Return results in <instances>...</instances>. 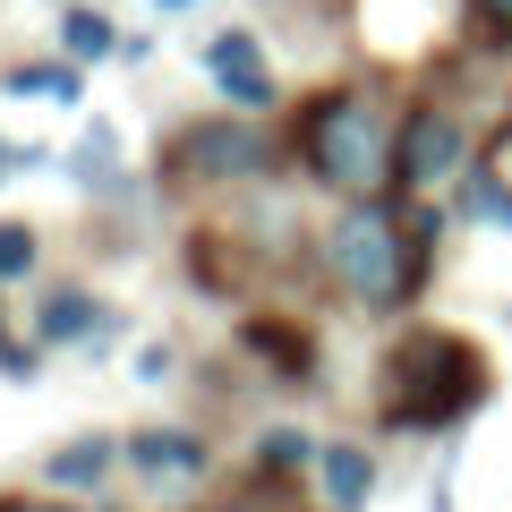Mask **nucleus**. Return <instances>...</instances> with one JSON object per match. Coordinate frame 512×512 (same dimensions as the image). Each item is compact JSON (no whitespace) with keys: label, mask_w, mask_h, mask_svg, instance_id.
Wrapping results in <instances>:
<instances>
[{"label":"nucleus","mask_w":512,"mask_h":512,"mask_svg":"<svg viewBox=\"0 0 512 512\" xmlns=\"http://www.w3.org/2000/svg\"><path fill=\"white\" fill-rule=\"evenodd\" d=\"M478 350L470 342H453V333H410L402 350H393V367H384V384H393V419L402 427H444V419H461V410L478 402Z\"/></svg>","instance_id":"f257e3e1"},{"label":"nucleus","mask_w":512,"mask_h":512,"mask_svg":"<svg viewBox=\"0 0 512 512\" xmlns=\"http://www.w3.org/2000/svg\"><path fill=\"white\" fill-rule=\"evenodd\" d=\"M308 163H316V180L350 188V197L384 188V171H393V120H384V103H367V94H325L316 120H308Z\"/></svg>","instance_id":"f03ea898"},{"label":"nucleus","mask_w":512,"mask_h":512,"mask_svg":"<svg viewBox=\"0 0 512 512\" xmlns=\"http://www.w3.org/2000/svg\"><path fill=\"white\" fill-rule=\"evenodd\" d=\"M333 274H342L367 308H393V299H402L410 256H402V231H393L384 205H350L342 214V231H333Z\"/></svg>","instance_id":"7ed1b4c3"},{"label":"nucleus","mask_w":512,"mask_h":512,"mask_svg":"<svg viewBox=\"0 0 512 512\" xmlns=\"http://www.w3.org/2000/svg\"><path fill=\"white\" fill-rule=\"evenodd\" d=\"M180 171L188 180H256L265 171V137L248 120H214L197 137H180Z\"/></svg>","instance_id":"20e7f679"},{"label":"nucleus","mask_w":512,"mask_h":512,"mask_svg":"<svg viewBox=\"0 0 512 512\" xmlns=\"http://www.w3.org/2000/svg\"><path fill=\"white\" fill-rule=\"evenodd\" d=\"M461 171V120L453 111H419V120L402 128V180L410 188H436Z\"/></svg>","instance_id":"39448f33"},{"label":"nucleus","mask_w":512,"mask_h":512,"mask_svg":"<svg viewBox=\"0 0 512 512\" xmlns=\"http://www.w3.org/2000/svg\"><path fill=\"white\" fill-rule=\"evenodd\" d=\"M205 69H214V86L231 94V103H248V111L274 103V69H265L256 35H214V43H205Z\"/></svg>","instance_id":"423d86ee"},{"label":"nucleus","mask_w":512,"mask_h":512,"mask_svg":"<svg viewBox=\"0 0 512 512\" xmlns=\"http://www.w3.org/2000/svg\"><path fill=\"white\" fill-rule=\"evenodd\" d=\"M128 461H137L146 478H197V470H205V444L180 436V427H154V436L128 444Z\"/></svg>","instance_id":"0eeeda50"},{"label":"nucleus","mask_w":512,"mask_h":512,"mask_svg":"<svg viewBox=\"0 0 512 512\" xmlns=\"http://www.w3.org/2000/svg\"><path fill=\"white\" fill-rule=\"evenodd\" d=\"M316 470H325V495H333L342 512H359L367 487H376V461H367L359 444H325V461H316Z\"/></svg>","instance_id":"6e6552de"},{"label":"nucleus","mask_w":512,"mask_h":512,"mask_svg":"<svg viewBox=\"0 0 512 512\" xmlns=\"http://www.w3.org/2000/svg\"><path fill=\"white\" fill-rule=\"evenodd\" d=\"M43 478H52V487H103V478H111V444H103V436L60 444V453L43 461Z\"/></svg>","instance_id":"1a4fd4ad"},{"label":"nucleus","mask_w":512,"mask_h":512,"mask_svg":"<svg viewBox=\"0 0 512 512\" xmlns=\"http://www.w3.org/2000/svg\"><path fill=\"white\" fill-rule=\"evenodd\" d=\"M86 325H94V308H86L77 291H60V299H52V316H43V333H52V342H77Z\"/></svg>","instance_id":"9d476101"},{"label":"nucleus","mask_w":512,"mask_h":512,"mask_svg":"<svg viewBox=\"0 0 512 512\" xmlns=\"http://www.w3.org/2000/svg\"><path fill=\"white\" fill-rule=\"evenodd\" d=\"M111 43H120V35H111L103 18H86V9H77V18H69V52H77V60H103Z\"/></svg>","instance_id":"9b49d317"},{"label":"nucleus","mask_w":512,"mask_h":512,"mask_svg":"<svg viewBox=\"0 0 512 512\" xmlns=\"http://www.w3.org/2000/svg\"><path fill=\"white\" fill-rule=\"evenodd\" d=\"M26 265H35V239H26V231H0V282L26 274Z\"/></svg>","instance_id":"f8f14e48"},{"label":"nucleus","mask_w":512,"mask_h":512,"mask_svg":"<svg viewBox=\"0 0 512 512\" xmlns=\"http://www.w3.org/2000/svg\"><path fill=\"white\" fill-rule=\"evenodd\" d=\"M265 461H274V470H291V461H308V444H299L291 427H282V436H265Z\"/></svg>","instance_id":"ddd939ff"},{"label":"nucleus","mask_w":512,"mask_h":512,"mask_svg":"<svg viewBox=\"0 0 512 512\" xmlns=\"http://www.w3.org/2000/svg\"><path fill=\"white\" fill-rule=\"evenodd\" d=\"M487 180H495V188H512V128L487 146Z\"/></svg>","instance_id":"4468645a"},{"label":"nucleus","mask_w":512,"mask_h":512,"mask_svg":"<svg viewBox=\"0 0 512 512\" xmlns=\"http://www.w3.org/2000/svg\"><path fill=\"white\" fill-rule=\"evenodd\" d=\"M18 94H69V77L60 69H18Z\"/></svg>","instance_id":"2eb2a0df"},{"label":"nucleus","mask_w":512,"mask_h":512,"mask_svg":"<svg viewBox=\"0 0 512 512\" xmlns=\"http://www.w3.org/2000/svg\"><path fill=\"white\" fill-rule=\"evenodd\" d=\"M478 9H487V18H495V26H512V0H478Z\"/></svg>","instance_id":"dca6fc26"},{"label":"nucleus","mask_w":512,"mask_h":512,"mask_svg":"<svg viewBox=\"0 0 512 512\" xmlns=\"http://www.w3.org/2000/svg\"><path fill=\"white\" fill-rule=\"evenodd\" d=\"M9 512H77V504H9Z\"/></svg>","instance_id":"f3484780"}]
</instances>
